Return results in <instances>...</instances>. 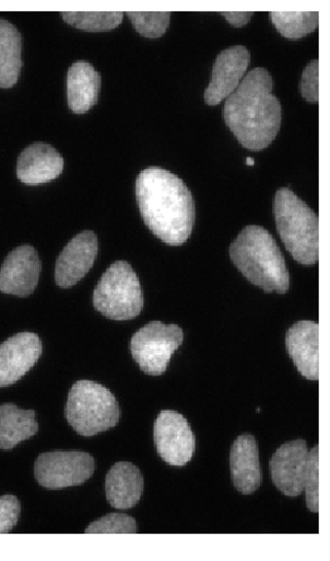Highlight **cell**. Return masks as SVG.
Returning <instances> with one entry per match:
<instances>
[{
    "instance_id": "obj_1",
    "label": "cell",
    "mask_w": 330,
    "mask_h": 561,
    "mask_svg": "<svg viewBox=\"0 0 330 561\" xmlns=\"http://www.w3.org/2000/svg\"><path fill=\"white\" fill-rule=\"evenodd\" d=\"M135 196L146 227L167 244L179 245L190 238L196 206L192 193L176 174L158 167L138 175Z\"/></svg>"
},
{
    "instance_id": "obj_2",
    "label": "cell",
    "mask_w": 330,
    "mask_h": 561,
    "mask_svg": "<svg viewBox=\"0 0 330 561\" xmlns=\"http://www.w3.org/2000/svg\"><path fill=\"white\" fill-rule=\"evenodd\" d=\"M272 91L269 70L258 67L226 101L225 122L239 144L250 151L269 148L280 130L282 108Z\"/></svg>"
},
{
    "instance_id": "obj_3",
    "label": "cell",
    "mask_w": 330,
    "mask_h": 561,
    "mask_svg": "<svg viewBox=\"0 0 330 561\" xmlns=\"http://www.w3.org/2000/svg\"><path fill=\"white\" fill-rule=\"evenodd\" d=\"M229 254L233 263L254 286L268 294L287 293L288 270L275 239L267 229L246 227L232 243Z\"/></svg>"
},
{
    "instance_id": "obj_4",
    "label": "cell",
    "mask_w": 330,
    "mask_h": 561,
    "mask_svg": "<svg viewBox=\"0 0 330 561\" xmlns=\"http://www.w3.org/2000/svg\"><path fill=\"white\" fill-rule=\"evenodd\" d=\"M278 232L286 251L303 265L319 259V222L314 210L290 188H280L274 198Z\"/></svg>"
},
{
    "instance_id": "obj_5",
    "label": "cell",
    "mask_w": 330,
    "mask_h": 561,
    "mask_svg": "<svg viewBox=\"0 0 330 561\" xmlns=\"http://www.w3.org/2000/svg\"><path fill=\"white\" fill-rule=\"evenodd\" d=\"M64 413L72 430L85 437L111 430L120 420L116 397L92 380H80L72 385Z\"/></svg>"
},
{
    "instance_id": "obj_6",
    "label": "cell",
    "mask_w": 330,
    "mask_h": 561,
    "mask_svg": "<svg viewBox=\"0 0 330 561\" xmlns=\"http://www.w3.org/2000/svg\"><path fill=\"white\" fill-rule=\"evenodd\" d=\"M93 305L109 320L130 321L140 314L142 289L129 263L119 261L106 270L94 290Z\"/></svg>"
},
{
    "instance_id": "obj_7",
    "label": "cell",
    "mask_w": 330,
    "mask_h": 561,
    "mask_svg": "<svg viewBox=\"0 0 330 561\" xmlns=\"http://www.w3.org/2000/svg\"><path fill=\"white\" fill-rule=\"evenodd\" d=\"M185 340L179 327L152 322L131 339V354L142 371L151 376L163 375L175 351Z\"/></svg>"
},
{
    "instance_id": "obj_8",
    "label": "cell",
    "mask_w": 330,
    "mask_h": 561,
    "mask_svg": "<svg viewBox=\"0 0 330 561\" xmlns=\"http://www.w3.org/2000/svg\"><path fill=\"white\" fill-rule=\"evenodd\" d=\"M95 472V461L85 451H49L36 460L34 476L47 489H63L85 483Z\"/></svg>"
},
{
    "instance_id": "obj_9",
    "label": "cell",
    "mask_w": 330,
    "mask_h": 561,
    "mask_svg": "<svg viewBox=\"0 0 330 561\" xmlns=\"http://www.w3.org/2000/svg\"><path fill=\"white\" fill-rule=\"evenodd\" d=\"M154 437L167 465L185 467L192 460L197 439L186 416L173 410L162 411L155 421Z\"/></svg>"
},
{
    "instance_id": "obj_10",
    "label": "cell",
    "mask_w": 330,
    "mask_h": 561,
    "mask_svg": "<svg viewBox=\"0 0 330 561\" xmlns=\"http://www.w3.org/2000/svg\"><path fill=\"white\" fill-rule=\"evenodd\" d=\"M308 454L304 439L287 442L274 453L271 460L272 480L284 496L295 499L304 493Z\"/></svg>"
},
{
    "instance_id": "obj_11",
    "label": "cell",
    "mask_w": 330,
    "mask_h": 561,
    "mask_svg": "<svg viewBox=\"0 0 330 561\" xmlns=\"http://www.w3.org/2000/svg\"><path fill=\"white\" fill-rule=\"evenodd\" d=\"M43 355V342L34 333H19L0 344V388L19 381Z\"/></svg>"
},
{
    "instance_id": "obj_12",
    "label": "cell",
    "mask_w": 330,
    "mask_h": 561,
    "mask_svg": "<svg viewBox=\"0 0 330 561\" xmlns=\"http://www.w3.org/2000/svg\"><path fill=\"white\" fill-rule=\"evenodd\" d=\"M42 262L32 245L14 250L0 268V291L17 297L32 295L38 286Z\"/></svg>"
},
{
    "instance_id": "obj_13",
    "label": "cell",
    "mask_w": 330,
    "mask_h": 561,
    "mask_svg": "<svg viewBox=\"0 0 330 561\" xmlns=\"http://www.w3.org/2000/svg\"><path fill=\"white\" fill-rule=\"evenodd\" d=\"M250 62V54L243 46L220 53L215 59L212 78L205 90L208 105H216L228 99L239 87Z\"/></svg>"
},
{
    "instance_id": "obj_14",
    "label": "cell",
    "mask_w": 330,
    "mask_h": 561,
    "mask_svg": "<svg viewBox=\"0 0 330 561\" xmlns=\"http://www.w3.org/2000/svg\"><path fill=\"white\" fill-rule=\"evenodd\" d=\"M98 253L97 237L84 231L69 241L56 264V283L67 289L80 283L91 271Z\"/></svg>"
},
{
    "instance_id": "obj_15",
    "label": "cell",
    "mask_w": 330,
    "mask_h": 561,
    "mask_svg": "<svg viewBox=\"0 0 330 561\" xmlns=\"http://www.w3.org/2000/svg\"><path fill=\"white\" fill-rule=\"evenodd\" d=\"M286 351L299 373L309 380L319 378V325L302 321L288 329Z\"/></svg>"
},
{
    "instance_id": "obj_16",
    "label": "cell",
    "mask_w": 330,
    "mask_h": 561,
    "mask_svg": "<svg viewBox=\"0 0 330 561\" xmlns=\"http://www.w3.org/2000/svg\"><path fill=\"white\" fill-rule=\"evenodd\" d=\"M231 469L234 485L244 495L261 486L262 470L258 442L250 434L240 435L233 444Z\"/></svg>"
},
{
    "instance_id": "obj_17",
    "label": "cell",
    "mask_w": 330,
    "mask_h": 561,
    "mask_svg": "<svg viewBox=\"0 0 330 561\" xmlns=\"http://www.w3.org/2000/svg\"><path fill=\"white\" fill-rule=\"evenodd\" d=\"M63 159L49 145L34 144L26 148L17 161V179L30 186L49 183L59 178Z\"/></svg>"
},
{
    "instance_id": "obj_18",
    "label": "cell",
    "mask_w": 330,
    "mask_h": 561,
    "mask_svg": "<svg viewBox=\"0 0 330 561\" xmlns=\"http://www.w3.org/2000/svg\"><path fill=\"white\" fill-rule=\"evenodd\" d=\"M143 486L139 468L130 462H119L106 476L107 502L115 508L130 510L140 502Z\"/></svg>"
},
{
    "instance_id": "obj_19",
    "label": "cell",
    "mask_w": 330,
    "mask_h": 561,
    "mask_svg": "<svg viewBox=\"0 0 330 561\" xmlns=\"http://www.w3.org/2000/svg\"><path fill=\"white\" fill-rule=\"evenodd\" d=\"M101 77L87 61L72 64L67 76V96L72 113L82 115L97 103Z\"/></svg>"
},
{
    "instance_id": "obj_20",
    "label": "cell",
    "mask_w": 330,
    "mask_h": 561,
    "mask_svg": "<svg viewBox=\"0 0 330 561\" xmlns=\"http://www.w3.org/2000/svg\"><path fill=\"white\" fill-rule=\"evenodd\" d=\"M34 410H23L12 403L0 405V449H13L39 431Z\"/></svg>"
},
{
    "instance_id": "obj_21",
    "label": "cell",
    "mask_w": 330,
    "mask_h": 561,
    "mask_svg": "<svg viewBox=\"0 0 330 561\" xmlns=\"http://www.w3.org/2000/svg\"><path fill=\"white\" fill-rule=\"evenodd\" d=\"M22 37L9 21L0 19V88L10 89L19 80L22 68Z\"/></svg>"
},
{
    "instance_id": "obj_22",
    "label": "cell",
    "mask_w": 330,
    "mask_h": 561,
    "mask_svg": "<svg viewBox=\"0 0 330 561\" xmlns=\"http://www.w3.org/2000/svg\"><path fill=\"white\" fill-rule=\"evenodd\" d=\"M272 23L284 38L298 41L318 27V12H272Z\"/></svg>"
},
{
    "instance_id": "obj_23",
    "label": "cell",
    "mask_w": 330,
    "mask_h": 561,
    "mask_svg": "<svg viewBox=\"0 0 330 561\" xmlns=\"http://www.w3.org/2000/svg\"><path fill=\"white\" fill-rule=\"evenodd\" d=\"M63 21L87 32H106L118 27L125 14L122 12H67Z\"/></svg>"
},
{
    "instance_id": "obj_24",
    "label": "cell",
    "mask_w": 330,
    "mask_h": 561,
    "mask_svg": "<svg viewBox=\"0 0 330 561\" xmlns=\"http://www.w3.org/2000/svg\"><path fill=\"white\" fill-rule=\"evenodd\" d=\"M128 16L134 30L151 39L163 37L170 22L168 12H129Z\"/></svg>"
},
{
    "instance_id": "obj_25",
    "label": "cell",
    "mask_w": 330,
    "mask_h": 561,
    "mask_svg": "<svg viewBox=\"0 0 330 561\" xmlns=\"http://www.w3.org/2000/svg\"><path fill=\"white\" fill-rule=\"evenodd\" d=\"M137 522L127 514L113 513L93 522L86 529V535H134Z\"/></svg>"
},
{
    "instance_id": "obj_26",
    "label": "cell",
    "mask_w": 330,
    "mask_h": 561,
    "mask_svg": "<svg viewBox=\"0 0 330 561\" xmlns=\"http://www.w3.org/2000/svg\"><path fill=\"white\" fill-rule=\"evenodd\" d=\"M304 491H306L309 511L317 514L319 512V453L317 445L308 454Z\"/></svg>"
},
{
    "instance_id": "obj_27",
    "label": "cell",
    "mask_w": 330,
    "mask_h": 561,
    "mask_svg": "<svg viewBox=\"0 0 330 561\" xmlns=\"http://www.w3.org/2000/svg\"><path fill=\"white\" fill-rule=\"evenodd\" d=\"M21 503L12 495L0 497V535L9 534L19 523Z\"/></svg>"
},
{
    "instance_id": "obj_28",
    "label": "cell",
    "mask_w": 330,
    "mask_h": 561,
    "mask_svg": "<svg viewBox=\"0 0 330 561\" xmlns=\"http://www.w3.org/2000/svg\"><path fill=\"white\" fill-rule=\"evenodd\" d=\"M300 91L308 102L317 103L319 101V61L317 59L305 68Z\"/></svg>"
},
{
    "instance_id": "obj_29",
    "label": "cell",
    "mask_w": 330,
    "mask_h": 561,
    "mask_svg": "<svg viewBox=\"0 0 330 561\" xmlns=\"http://www.w3.org/2000/svg\"><path fill=\"white\" fill-rule=\"evenodd\" d=\"M222 15L235 27H243L246 25L254 13L251 12H224Z\"/></svg>"
},
{
    "instance_id": "obj_30",
    "label": "cell",
    "mask_w": 330,
    "mask_h": 561,
    "mask_svg": "<svg viewBox=\"0 0 330 561\" xmlns=\"http://www.w3.org/2000/svg\"><path fill=\"white\" fill-rule=\"evenodd\" d=\"M246 163H247V165H254L255 161L251 158H247Z\"/></svg>"
}]
</instances>
